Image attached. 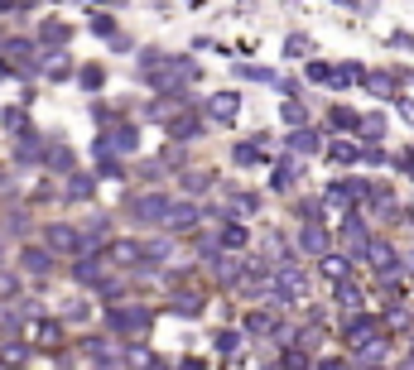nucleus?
<instances>
[{
  "label": "nucleus",
  "mask_w": 414,
  "mask_h": 370,
  "mask_svg": "<svg viewBox=\"0 0 414 370\" xmlns=\"http://www.w3.org/2000/svg\"><path fill=\"white\" fill-rule=\"evenodd\" d=\"M164 212H169V197L164 192H135V197H125L130 226H164Z\"/></svg>",
  "instance_id": "1"
},
{
  "label": "nucleus",
  "mask_w": 414,
  "mask_h": 370,
  "mask_svg": "<svg viewBox=\"0 0 414 370\" xmlns=\"http://www.w3.org/2000/svg\"><path fill=\"white\" fill-rule=\"evenodd\" d=\"M106 322H111L116 337H145V332H150V308H140V303H130V308H111Z\"/></svg>",
  "instance_id": "2"
},
{
  "label": "nucleus",
  "mask_w": 414,
  "mask_h": 370,
  "mask_svg": "<svg viewBox=\"0 0 414 370\" xmlns=\"http://www.w3.org/2000/svg\"><path fill=\"white\" fill-rule=\"evenodd\" d=\"M366 265L376 270V275L386 279V275H405V260H400V246H390V241H371L366 250Z\"/></svg>",
  "instance_id": "3"
},
{
  "label": "nucleus",
  "mask_w": 414,
  "mask_h": 370,
  "mask_svg": "<svg viewBox=\"0 0 414 370\" xmlns=\"http://www.w3.org/2000/svg\"><path fill=\"white\" fill-rule=\"evenodd\" d=\"M44 241H48V246H44L48 255H87V246H82V231H78V226H63V221H58V226H48V231H44Z\"/></svg>",
  "instance_id": "4"
},
{
  "label": "nucleus",
  "mask_w": 414,
  "mask_h": 370,
  "mask_svg": "<svg viewBox=\"0 0 414 370\" xmlns=\"http://www.w3.org/2000/svg\"><path fill=\"white\" fill-rule=\"evenodd\" d=\"M198 221H203V207H198V202H169V212H164L169 236H183V231H193Z\"/></svg>",
  "instance_id": "5"
},
{
  "label": "nucleus",
  "mask_w": 414,
  "mask_h": 370,
  "mask_svg": "<svg viewBox=\"0 0 414 370\" xmlns=\"http://www.w3.org/2000/svg\"><path fill=\"white\" fill-rule=\"evenodd\" d=\"M241 332H246V337H289V332L280 327V313H270V308L246 313V317H241Z\"/></svg>",
  "instance_id": "6"
},
{
  "label": "nucleus",
  "mask_w": 414,
  "mask_h": 370,
  "mask_svg": "<svg viewBox=\"0 0 414 370\" xmlns=\"http://www.w3.org/2000/svg\"><path fill=\"white\" fill-rule=\"evenodd\" d=\"M236 111H241V92H212L203 106L207 120H217V125H231L236 120Z\"/></svg>",
  "instance_id": "7"
},
{
  "label": "nucleus",
  "mask_w": 414,
  "mask_h": 370,
  "mask_svg": "<svg viewBox=\"0 0 414 370\" xmlns=\"http://www.w3.org/2000/svg\"><path fill=\"white\" fill-rule=\"evenodd\" d=\"M342 337H347L352 346H366V342H376V317H371V313H347V322H342Z\"/></svg>",
  "instance_id": "8"
},
{
  "label": "nucleus",
  "mask_w": 414,
  "mask_h": 370,
  "mask_svg": "<svg viewBox=\"0 0 414 370\" xmlns=\"http://www.w3.org/2000/svg\"><path fill=\"white\" fill-rule=\"evenodd\" d=\"M299 250H304V255H327V250H332V231H327L323 221H309V226L299 231Z\"/></svg>",
  "instance_id": "9"
},
{
  "label": "nucleus",
  "mask_w": 414,
  "mask_h": 370,
  "mask_svg": "<svg viewBox=\"0 0 414 370\" xmlns=\"http://www.w3.org/2000/svg\"><path fill=\"white\" fill-rule=\"evenodd\" d=\"M342 246H347V255H361V250L371 246V231H366V221H361L357 212L342 221Z\"/></svg>",
  "instance_id": "10"
},
{
  "label": "nucleus",
  "mask_w": 414,
  "mask_h": 370,
  "mask_svg": "<svg viewBox=\"0 0 414 370\" xmlns=\"http://www.w3.org/2000/svg\"><path fill=\"white\" fill-rule=\"evenodd\" d=\"M106 149H120V154H130V149H140V125L135 120H125V125H111V135H102Z\"/></svg>",
  "instance_id": "11"
},
{
  "label": "nucleus",
  "mask_w": 414,
  "mask_h": 370,
  "mask_svg": "<svg viewBox=\"0 0 414 370\" xmlns=\"http://www.w3.org/2000/svg\"><path fill=\"white\" fill-rule=\"evenodd\" d=\"M198 135H203V115H198V111L169 115V140H198Z\"/></svg>",
  "instance_id": "12"
},
{
  "label": "nucleus",
  "mask_w": 414,
  "mask_h": 370,
  "mask_svg": "<svg viewBox=\"0 0 414 370\" xmlns=\"http://www.w3.org/2000/svg\"><path fill=\"white\" fill-rule=\"evenodd\" d=\"M318 275L332 279V284H342V279H352V260L337 255V250H327V255H318Z\"/></svg>",
  "instance_id": "13"
},
{
  "label": "nucleus",
  "mask_w": 414,
  "mask_h": 370,
  "mask_svg": "<svg viewBox=\"0 0 414 370\" xmlns=\"http://www.w3.org/2000/svg\"><path fill=\"white\" fill-rule=\"evenodd\" d=\"M212 246H222V250H246V246H251V236H246V226H241V221H222V236H217Z\"/></svg>",
  "instance_id": "14"
},
{
  "label": "nucleus",
  "mask_w": 414,
  "mask_h": 370,
  "mask_svg": "<svg viewBox=\"0 0 414 370\" xmlns=\"http://www.w3.org/2000/svg\"><path fill=\"white\" fill-rule=\"evenodd\" d=\"M19 265H24L29 275H48V270H53V255H48L44 246H24V250H19Z\"/></svg>",
  "instance_id": "15"
},
{
  "label": "nucleus",
  "mask_w": 414,
  "mask_h": 370,
  "mask_svg": "<svg viewBox=\"0 0 414 370\" xmlns=\"http://www.w3.org/2000/svg\"><path fill=\"white\" fill-rule=\"evenodd\" d=\"M68 39H73V29H68L63 19H44V24H39V44H48V48H63Z\"/></svg>",
  "instance_id": "16"
},
{
  "label": "nucleus",
  "mask_w": 414,
  "mask_h": 370,
  "mask_svg": "<svg viewBox=\"0 0 414 370\" xmlns=\"http://www.w3.org/2000/svg\"><path fill=\"white\" fill-rule=\"evenodd\" d=\"M289 154H318L323 149V140H318V130H289Z\"/></svg>",
  "instance_id": "17"
},
{
  "label": "nucleus",
  "mask_w": 414,
  "mask_h": 370,
  "mask_svg": "<svg viewBox=\"0 0 414 370\" xmlns=\"http://www.w3.org/2000/svg\"><path fill=\"white\" fill-rule=\"evenodd\" d=\"M92 192H97V178L82 174V169H73V178H68V202H87Z\"/></svg>",
  "instance_id": "18"
},
{
  "label": "nucleus",
  "mask_w": 414,
  "mask_h": 370,
  "mask_svg": "<svg viewBox=\"0 0 414 370\" xmlns=\"http://www.w3.org/2000/svg\"><path fill=\"white\" fill-rule=\"evenodd\" d=\"M357 135H361L366 145H376V140L386 135V115H381V111H371V115H357Z\"/></svg>",
  "instance_id": "19"
},
{
  "label": "nucleus",
  "mask_w": 414,
  "mask_h": 370,
  "mask_svg": "<svg viewBox=\"0 0 414 370\" xmlns=\"http://www.w3.org/2000/svg\"><path fill=\"white\" fill-rule=\"evenodd\" d=\"M294 178H299V164H294V159H280V164H275V174H270V187H275V192H285V187H294Z\"/></svg>",
  "instance_id": "20"
},
{
  "label": "nucleus",
  "mask_w": 414,
  "mask_h": 370,
  "mask_svg": "<svg viewBox=\"0 0 414 370\" xmlns=\"http://www.w3.org/2000/svg\"><path fill=\"white\" fill-rule=\"evenodd\" d=\"M44 159V145L34 140V135H19V145H15V164H39Z\"/></svg>",
  "instance_id": "21"
},
{
  "label": "nucleus",
  "mask_w": 414,
  "mask_h": 370,
  "mask_svg": "<svg viewBox=\"0 0 414 370\" xmlns=\"http://www.w3.org/2000/svg\"><path fill=\"white\" fill-rule=\"evenodd\" d=\"M44 159H48V169H53V174H73V149H68V145H48V149H44Z\"/></svg>",
  "instance_id": "22"
},
{
  "label": "nucleus",
  "mask_w": 414,
  "mask_h": 370,
  "mask_svg": "<svg viewBox=\"0 0 414 370\" xmlns=\"http://www.w3.org/2000/svg\"><path fill=\"white\" fill-rule=\"evenodd\" d=\"M337 288V308H347V313H361V288L352 284V279H342V284H332Z\"/></svg>",
  "instance_id": "23"
},
{
  "label": "nucleus",
  "mask_w": 414,
  "mask_h": 370,
  "mask_svg": "<svg viewBox=\"0 0 414 370\" xmlns=\"http://www.w3.org/2000/svg\"><path fill=\"white\" fill-rule=\"evenodd\" d=\"M280 115H285V125H294V130H304V120H309V111H304V101H299V96H285Z\"/></svg>",
  "instance_id": "24"
},
{
  "label": "nucleus",
  "mask_w": 414,
  "mask_h": 370,
  "mask_svg": "<svg viewBox=\"0 0 414 370\" xmlns=\"http://www.w3.org/2000/svg\"><path fill=\"white\" fill-rule=\"evenodd\" d=\"M87 29L102 34V39H116V19H111L106 10H92V15H87Z\"/></svg>",
  "instance_id": "25"
},
{
  "label": "nucleus",
  "mask_w": 414,
  "mask_h": 370,
  "mask_svg": "<svg viewBox=\"0 0 414 370\" xmlns=\"http://www.w3.org/2000/svg\"><path fill=\"white\" fill-rule=\"evenodd\" d=\"M39 68H44V73H48V77H53V82H58V77H68V73H73V63H68V58H63V53H48V58H39Z\"/></svg>",
  "instance_id": "26"
},
{
  "label": "nucleus",
  "mask_w": 414,
  "mask_h": 370,
  "mask_svg": "<svg viewBox=\"0 0 414 370\" xmlns=\"http://www.w3.org/2000/svg\"><path fill=\"white\" fill-rule=\"evenodd\" d=\"M179 317H198L203 313V298H193V293H174V303H169Z\"/></svg>",
  "instance_id": "27"
},
{
  "label": "nucleus",
  "mask_w": 414,
  "mask_h": 370,
  "mask_svg": "<svg viewBox=\"0 0 414 370\" xmlns=\"http://www.w3.org/2000/svg\"><path fill=\"white\" fill-rule=\"evenodd\" d=\"M313 39L309 34H285V58H309Z\"/></svg>",
  "instance_id": "28"
},
{
  "label": "nucleus",
  "mask_w": 414,
  "mask_h": 370,
  "mask_svg": "<svg viewBox=\"0 0 414 370\" xmlns=\"http://www.w3.org/2000/svg\"><path fill=\"white\" fill-rule=\"evenodd\" d=\"M78 82H82L87 92H102V87H106V68H97V63H87V68L78 73Z\"/></svg>",
  "instance_id": "29"
},
{
  "label": "nucleus",
  "mask_w": 414,
  "mask_h": 370,
  "mask_svg": "<svg viewBox=\"0 0 414 370\" xmlns=\"http://www.w3.org/2000/svg\"><path fill=\"white\" fill-rule=\"evenodd\" d=\"M327 125H332V130H357V111L332 106V111H327Z\"/></svg>",
  "instance_id": "30"
},
{
  "label": "nucleus",
  "mask_w": 414,
  "mask_h": 370,
  "mask_svg": "<svg viewBox=\"0 0 414 370\" xmlns=\"http://www.w3.org/2000/svg\"><path fill=\"white\" fill-rule=\"evenodd\" d=\"M236 77H241V82H275V73H270V68H255V63H251V68L236 63Z\"/></svg>",
  "instance_id": "31"
},
{
  "label": "nucleus",
  "mask_w": 414,
  "mask_h": 370,
  "mask_svg": "<svg viewBox=\"0 0 414 370\" xmlns=\"http://www.w3.org/2000/svg\"><path fill=\"white\" fill-rule=\"evenodd\" d=\"M5 130H10V135H34V130H29V115H24V111H15V106L5 111Z\"/></svg>",
  "instance_id": "32"
},
{
  "label": "nucleus",
  "mask_w": 414,
  "mask_h": 370,
  "mask_svg": "<svg viewBox=\"0 0 414 370\" xmlns=\"http://www.w3.org/2000/svg\"><path fill=\"white\" fill-rule=\"evenodd\" d=\"M231 159H236L241 169H255V164H260V145H236V149H231Z\"/></svg>",
  "instance_id": "33"
},
{
  "label": "nucleus",
  "mask_w": 414,
  "mask_h": 370,
  "mask_svg": "<svg viewBox=\"0 0 414 370\" xmlns=\"http://www.w3.org/2000/svg\"><path fill=\"white\" fill-rule=\"evenodd\" d=\"M327 159L332 164H357V145H342L337 140V145H327Z\"/></svg>",
  "instance_id": "34"
},
{
  "label": "nucleus",
  "mask_w": 414,
  "mask_h": 370,
  "mask_svg": "<svg viewBox=\"0 0 414 370\" xmlns=\"http://www.w3.org/2000/svg\"><path fill=\"white\" fill-rule=\"evenodd\" d=\"M135 174H140L145 183H159V178H164V164H159V159H145V164H140Z\"/></svg>",
  "instance_id": "35"
},
{
  "label": "nucleus",
  "mask_w": 414,
  "mask_h": 370,
  "mask_svg": "<svg viewBox=\"0 0 414 370\" xmlns=\"http://www.w3.org/2000/svg\"><path fill=\"white\" fill-rule=\"evenodd\" d=\"M318 207H323L318 197H304V202H299V216H304V226H309V221H323V212H318Z\"/></svg>",
  "instance_id": "36"
},
{
  "label": "nucleus",
  "mask_w": 414,
  "mask_h": 370,
  "mask_svg": "<svg viewBox=\"0 0 414 370\" xmlns=\"http://www.w3.org/2000/svg\"><path fill=\"white\" fill-rule=\"evenodd\" d=\"M183 187L188 192H203V187H212V174H183Z\"/></svg>",
  "instance_id": "37"
},
{
  "label": "nucleus",
  "mask_w": 414,
  "mask_h": 370,
  "mask_svg": "<svg viewBox=\"0 0 414 370\" xmlns=\"http://www.w3.org/2000/svg\"><path fill=\"white\" fill-rule=\"evenodd\" d=\"M15 293H19V275H5L0 270V298H15Z\"/></svg>",
  "instance_id": "38"
},
{
  "label": "nucleus",
  "mask_w": 414,
  "mask_h": 370,
  "mask_svg": "<svg viewBox=\"0 0 414 370\" xmlns=\"http://www.w3.org/2000/svg\"><path fill=\"white\" fill-rule=\"evenodd\" d=\"M5 231H29V216L24 212H5Z\"/></svg>",
  "instance_id": "39"
},
{
  "label": "nucleus",
  "mask_w": 414,
  "mask_h": 370,
  "mask_svg": "<svg viewBox=\"0 0 414 370\" xmlns=\"http://www.w3.org/2000/svg\"><path fill=\"white\" fill-rule=\"evenodd\" d=\"M39 342H44V346H53V342H63V327H58V322H44V332H39Z\"/></svg>",
  "instance_id": "40"
},
{
  "label": "nucleus",
  "mask_w": 414,
  "mask_h": 370,
  "mask_svg": "<svg viewBox=\"0 0 414 370\" xmlns=\"http://www.w3.org/2000/svg\"><path fill=\"white\" fill-rule=\"evenodd\" d=\"M212 342H217V351H236V342H241V332H217Z\"/></svg>",
  "instance_id": "41"
},
{
  "label": "nucleus",
  "mask_w": 414,
  "mask_h": 370,
  "mask_svg": "<svg viewBox=\"0 0 414 370\" xmlns=\"http://www.w3.org/2000/svg\"><path fill=\"white\" fill-rule=\"evenodd\" d=\"M34 0H0V15H10V10H29Z\"/></svg>",
  "instance_id": "42"
},
{
  "label": "nucleus",
  "mask_w": 414,
  "mask_h": 370,
  "mask_svg": "<svg viewBox=\"0 0 414 370\" xmlns=\"http://www.w3.org/2000/svg\"><path fill=\"white\" fill-rule=\"evenodd\" d=\"M313 370H347V366H342V361H318Z\"/></svg>",
  "instance_id": "43"
},
{
  "label": "nucleus",
  "mask_w": 414,
  "mask_h": 370,
  "mask_svg": "<svg viewBox=\"0 0 414 370\" xmlns=\"http://www.w3.org/2000/svg\"><path fill=\"white\" fill-rule=\"evenodd\" d=\"M179 370H203V361H183V366H179Z\"/></svg>",
  "instance_id": "44"
},
{
  "label": "nucleus",
  "mask_w": 414,
  "mask_h": 370,
  "mask_svg": "<svg viewBox=\"0 0 414 370\" xmlns=\"http://www.w3.org/2000/svg\"><path fill=\"white\" fill-rule=\"evenodd\" d=\"M410 366H414V346H410Z\"/></svg>",
  "instance_id": "45"
},
{
  "label": "nucleus",
  "mask_w": 414,
  "mask_h": 370,
  "mask_svg": "<svg viewBox=\"0 0 414 370\" xmlns=\"http://www.w3.org/2000/svg\"><path fill=\"white\" fill-rule=\"evenodd\" d=\"M0 187H5V174H0Z\"/></svg>",
  "instance_id": "46"
},
{
  "label": "nucleus",
  "mask_w": 414,
  "mask_h": 370,
  "mask_svg": "<svg viewBox=\"0 0 414 370\" xmlns=\"http://www.w3.org/2000/svg\"><path fill=\"white\" fill-rule=\"evenodd\" d=\"M410 275H414V260H410Z\"/></svg>",
  "instance_id": "47"
},
{
  "label": "nucleus",
  "mask_w": 414,
  "mask_h": 370,
  "mask_svg": "<svg viewBox=\"0 0 414 370\" xmlns=\"http://www.w3.org/2000/svg\"><path fill=\"white\" fill-rule=\"evenodd\" d=\"M410 221H414V207H410Z\"/></svg>",
  "instance_id": "48"
},
{
  "label": "nucleus",
  "mask_w": 414,
  "mask_h": 370,
  "mask_svg": "<svg viewBox=\"0 0 414 370\" xmlns=\"http://www.w3.org/2000/svg\"><path fill=\"white\" fill-rule=\"evenodd\" d=\"M410 178H414V174H410Z\"/></svg>",
  "instance_id": "49"
}]
</instances>
